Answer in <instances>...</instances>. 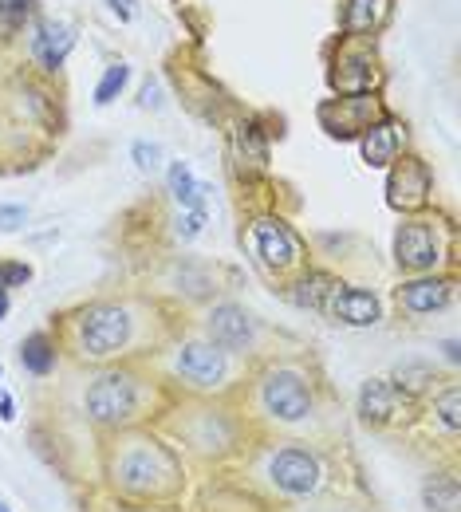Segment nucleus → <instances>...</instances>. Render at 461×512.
Masks as SVG:
<instances>
[{
	"mask_svg": "<svg viewBox=\"0 0 461 512\" xmlns=\"http://www.w3.org/2000/svg\"><path fill=\"white\" fill-rule=\"evenodd\" d=\"M414 426L426 430L434 453L442 449L446 457H458V438H461V386L458 375H450L446 383L438 386L422 406H418V418Z\"/></svg>",
	"mask_w": 461,
	"mask_h": 512,
	"instance_id": "12",
	"label": "nucleus"
},
{
	"mask_svg": "<svg viewBox=\"0 0 461 512\" xmlns=\"http://www.w3.org/2000/svg\"><path fill=\"white\" fill-rule=\"evenodd\" d=\"M150 426L178 449L194 481L233 469L257 438L237 398H178L174 394Z\"/></svg>",
	"mask_w": 461,
	"mask_h": 512,
	"instance_id": "5",
	"label": "nucleus"
},
{
	"mask_svg": "<svg viewBox=\"0 0 461 512\" xmlns=\"http://www.w3.org/2000/svg\"><path fill=\"white\" fill-rule=\"evenodd\" d=\"M229 150H233V166L245 182L268 174V130H261L253 119L237 123L233 138H229Z\"/></svg>",
	"mask_w": 461,
	"mask_h": 512,
	"instance_id": "19",
	"label": "nucleus"
},
{
	"mask_svg": "<svg viewBox=\"0 0 461 512\" xmlns=\"http://www.w3.org/2000/svg\"><path fill=\"white\" fill-rule=\"evenodd\" d=\"M186 512H276V509L264 505L253 489H245L229 473H213L205 481H194V493L186 501Z\"/></svg>",
	"mask_w": 461,
	"mask_h": 512,
	"instance_id": "16",
	"label": "nucleus"
},
{
	"mask_svg": "<svg viewBox=\"0 0 461 512\" xmlns=\"http://www.w3.org/2000/svg\"><path fill=\"white\" fill-rule=\"evenodd\" d=\"M127 79H131V67H127V64H111L107 71H103L99 87H95V103H99V107L115 103V99H119V91L127 87Z\"/></svg>",
	"mask_w": 461,
	"mask_h": 512,
	"instance_id": "30",
	"label": "nucleus"
},
{
	"mask_svg": "<svg viewBox=\"0 0 461 512\" xmlns=\"http://www.w3.org/2000/svg\"><path fill=\"white\" fill-rule=\"evenodd\" d=\"M320 316L339 327H379L383 323V300L371 292V288H359V284H335L320 308Z\"/></svg>",
	"mask_w": 461,
	"mask_h": 512,
	"instance_id": "17",
	"label": "nucleus"
},
{
	"mask_svg": "<svg viewBox=\"0 0 461 512\" xmlns=\"http://www.w3.org/2000/svg\"><path fill=\"white\" fill-rule=\"evenodd\" d=\"M205 225H209V213L178 209V213H174V241H178V245H190V241H198L201 233H205Z\"/></svg>",
	"mask_w": 461,
	"mask_h": 512,
	"instance_id": "31",
	"label": "nucleus"
},
{
	"mask_svg": "<svg viewBox=\"0 0 461 512\" xmlns=\"http://www.w3.org/2000/svg\"><path fill=\"white\" fill-rule=\"evenodd\" d=\"M71 44H75V32L67 24H60V20L40 24L36 36H32V52H36V60H40L44 71H60L67 52H71Z\"/></svg>",
	"mask_w": 461,
	"mask_h": 512,
	"instance_id": "26",
	"label": "nucleus"
},
{
	"mask_svg": "<svg viewBox=\"0 0 461 512\" xmlns=\"http://www.w3.org/2000/svg\"><path fill=\"white\" fill-rule=\"evenodd\" d=\"M146 367L178 398H237L253 363L221 351L194 327L170 331V339L146 359Z\"/></svg>",
	"mask_w": 461,
	"mask_h": 512,
	"instance_id": "7",
	"label": "nucleus"
},
{
	"mask_svg": "<svg viewBox=\"0 0 461 512\" xmlns=\"http://www.w3.org/2000/svg\"><path fill=\"white\" fill-rule=\"evenodd\" d=\"M83 371L87 379L71 394V414L95 438L127 430V426H150L174 398L146 363L83 367Z\"/></svg>",
	"mask_w": 461,
	"mask_h": 512,
	"instance_id": "6",
	"label": "nucleus"
},
{
	"mask_svg": "<svg viewBox=\"0 0 461 512\" xmlns=\"http://www.w3.org/2000/svg\"><path fill=\"white\" fill-rule=\"evenodd\" d=\"M454 296H458V272L406 276L395 288V308L406 320H434L454 304Z\"/></svg>",
	"mask_w": 461,
	"mask_h": 512,
	"instance_id": "13",
	"label": "nucleus"
},
{
	"mask_svg": "<svg viewBox=\"0 0 461 512\" xmlns=\"http://www.w3.org/2000/svg\"><path fill=\"white\" fill-rule=\"evenodd\" d=\"M60 363H64V351L52 331H32L20 339V367L32 379H52L60 371Z\"/></svg>",
	"mask_w": 461,
	"mask_h": 512,
	"instance_id": "23",
	"label": "nucleus"
},
{
	"mask_svg": "<svg viewBox=\"0 0 461 512\" xmlns=\"http://www.w3.org/2000/svg\"><path fill=\"white\" fill-rule=\"evenodd\" d=\"M442 355H446V363H450V367H458V359H461L458 339H446V343H442Z\"/></svg>",
	"mask_w": 461,
	"mask_h": 512,
	"instance_id": "37",
	"label": "nucleus"
},
{
	"mask_svg": "<svg viewBox=\"0 0 461 512\" xmlns=\"http://www.w3.org/2000/svg\"><path fill=\"white\" fill-rule=\"evenodd\" d=\"M414 418H418V406L387 375L359 383L355 422L363 430H371V434H398V430H414Z\"/></svg>",
	"mask_w": 461,
	"mask_h": 512,
	"instance_id": "11",
	"label": "nucleus"
},
{
	"mask_svg": "<svg viewBox=\"0 0 461 512\" xmlns=\"http://www.w3.org/2000/svg\"><path fill=\"white\" fill-rule=\"evenodd\" d=\"M387 379H391L414 406H422L438 386L446 383V379L438 375V367H434V363H422V359H406V363H398Z\"/></svg>",
	"mask_w": 461,
	"mask_h": 512,
	"instance_id": "25",
	"label": "nucleus"
},
{
	"mask_svg": "<svg viewBox=\"0 0 461 512\" xmlns=\"http://www.w3.org/2000/svg\"><path fill=\"white\" fill-rule=\"evenodd\" d=\"M233 481L253 489L264 505L288 509L328 493H363L367 477L351 442L324 446L300 438H253L245 457L225 469Z\"/></svg>",
	"mask_w": 461,
	"mask_h": 512,
	"instance_id": "2",
	"label": "nucleus"
},
{
	"mask_svg": "<svg viewBox=\"0 0 461 512\" xmlns=\"http://www.w3.org/2000/svg\"><path fill=\"white\" fill-rule=\"evenodd\" d=\"M339 284V276L328 272V268H304V272H296L284 288H280V296L292 304V308H300V312H316L320 316V308H324V300H328V292Z\"/></svg>",
	"mask_w": 461,
	"mask_h": 512,
	"instance_id": "21",
	"label": "nucleus"
},
{
	"mask_svg": "<svg viewBox=\"0 0 461 512\" xmlns=\"http://www.w3.org/2000/svg\"><path fill=\"white\" fill-rule=\"evenodd\" d=\"M8 312H12V292H4V288H0V323L8 320Z\"/></svg>",
	"mask_w": 461,
	"mask_h": 512,
	"instance_id": "39",
	"label": "nucleus"
},
{
	"mask_svg": "<svg viewBox=\"0 0 461 512\" xmlns=\"http://www.w3.org/2000/svg\"><path fill=\"white\" fill-rule=\"evenodd\" d=\"M0 383H4V367H0Z\"/></svg>",
	"mask_w": 461,
	"mask_h": 512,
	"instance_id": "41",
	"label": "nucleus"
},
{
	"mask_svg": "<svg viewBox=\"0 0 461 512\" xmlns=\"http://www.w3.org/2000/svg\"><path fill=\"white\" fill-rule=\"evenodd\" d=\"M241 245L249 249L253 264L261 268L276 288H284L296 272H304L312 264L308 260V241L280 213H257V217H249L245 229H241Z\"/></svg>",
	"mask_w": 461,
	"mask_h": 512,
	"instance_id": "10",
	"label": "nucleus"
},
{
	"mask_svg": "<svg viewBox=\"0 0 461 512\" xmlns=\"http://www.w3.org/2000/svg\"><path fill=\"white\" fill-rule=\"evenodd\" d=\"M111 4V12L119 16V20H131L134 16V0H107Z\"/></svg>",
	"mask_w": 461,
	"mask_h": 512,
	"instance_id": "36",
	"label": "nucleus"
},
{
	"mask_svg": "<svg viewBox=\"0 0 461 512\" xmlns=\"http://www.w3.org/2000/svg\"><path fill=\"white\" fill-rule=\"evenodd\" d=\"M422 509L426 512H458L461 509V485H458V461H446V469H434L422 477Z\"/></svg>",
	"mask_w": 461,
	"mask_h": 512,
	"instance_id": "22",
	"label": "nucleus"
},
{
	"mask_svg": "<svg viewBox=\"0 0 461 512\" xmlns=\"http://www.w3.org/2000/svg\"><path fill=\"white\" fill-rule=\"evenodd\" d=\"M0 512H8V505H4V501H0Z\"/></svg>",
	"mask_w": 461,
	"mask_h": 512,
	"instance_id": "40",
	"label": "nucleus"
},
{
	"mask_svg": "<svg viewBox=\"0 0 461 512\" xmlns=\"http://www.w3.org/2000/svg\"><path fill=\"white\" fill-rule=\"evenodd\" d=\"M190 327L198 335H205L209 343H217L221 351L245 359V363H264V359L284 355L280 351V331H272L241 300H209V304H201L198 320Z\"/></svg>",
	"mask_w": 461,
	"mask_h": 512,
	"instance_id": "9",
	"label": "nucleus"
},
{
	"mask_svg": "<svg viewBox=\"0 0 461 512\" xmlns=\"http://www.w3.org/2000/svg\"><path fill=\"white\" fill-rule=\"evenodd\" d=\"M387 12H391V0H347L343 24H347V32L367 36V32H379L387 24Z\"/></svg>",
	"mask_w": 461,
	"mask_h": 512,
	"instance_id": "28",
	"label": "nucleus"
},
{
	"mask_svg": "<svg viewBox=\"0 0 461 512\" xmlns=\"http://www.w3.org/2000/svg\"><path fill=\"white\" fill-rule=\"evenodd\" d=\"M276 512H383L375 505L371 489L363 493H328V497H316V501H304V505H288V509Z\"/></svg>",
	"mask_w": 461,
	"mask_h": 512,
	"instance_id": "27",
	"label": "nucleus"
},
{
	"mask_svg": "<svg viewBox=\"0 0 461 512\" xmlns=\"http://www.w3.org/2000/svg\"><path fill=\"white\" fill-rule=\"evenodd\" d=\"M395 268L398 276H434V272H458V229L446 213L422 209L402 217L395 229Z\"/></svg>",
	"mask_w": 461,
	"mask_h": 512,
	"instance_id": "8",
	"label": "nucleus"
},
{
	"mask_svg": "<svg viewBox=\"0 0 461 512\" xmlns=\"http://www.w3.org/2000/svg\"><path fill=\"white\" fill-rule=\"evenodd\" d=\"M91 489L119 505H186L194 477L154 426H127L95 438Z\"/></svg>",
	"mask_w": 461,
	"mask_h": 512,
	"instance_id": "4",
	"label": "nucleus"
},
{
	"mask_svg": "<svg viewBox=\"0 0 461 512\" xmlns=\"http://www.w3.org/2000/svg\"><path fill=\"white\" fill-rule=\"evenodd\" d=\"M174 331V320L154 300L99 296L64 316H52V335L75 367L146 363Z\"/></svg>",
	"mask_w": 461,
	"mask_h": 512,
	"instance_id": "3",
	"label": "nucleus"
},
{
	"mask_svg": "<svg viewBox=\"0 0 461 512\" xmlns=\"http://www.w3.org/2000/svg\"><path fill=\"white\" fill-rule=\"evenodd\" d=\"M83 512H186V505H119V501H111V497H103L99 489L87 485Z\"/></svg>",
	"mask_w": 461,
	"mask_h": 512,
	"instance_id": "29",
	"label": "nucleus"
},
{
	"mask_svg": "<svg viewBox=\"0 0 461 512\" xmlns=\"http://www.w3.org/2000/svg\"><path fill=\"white\" fill-rule=\"evenodd\" d=\"M32 280V264L28 260H0V288L12 292V288H24Z\"/></svg>",
	"mask_w": 461,
	"mask_h": 512,
	"instance_id": "32",
	"label": "nucleus"
},
{
	"mask_svg": "<svg viewBox=\"0 0 461 512\" xmlns=\"http://www.w3.org/2000/svg\"><path fill=\"white\" fill-rule=\"evenodd\" d=\"M343 64L347 67H331L328 79L339 95H371L379 87V67H375V56L363 52V48H343Z\"/></svg>",
	"mask_w": 461,
	"mask_h": 512,
	"instance_id": "20",
	"label": "nucleus"
},
{
	"mask_svg": "<svg viewBox=\"0 0 461 512\" xmlns=\"http://www.w3.org/2000/svg\"><path fill=\"white\" fill-rule=\"evenodd\" d=\"M138 103H142V107H158V103H162V99H158V87H154V83H146V87H142V99H138Z\"/></svg>",
	"mask_w": 461,
	"mask_h": 512,
	"instance_id": "38",
	"label": "nucleus"
},
{
	"mask_svg": "<svg viewBox=\"0 0 461 512\" xmlns=\"http://www.w3.org/2000/svg\"><path fill=\"white\" fill-rule=\"evenodd\" d=\"M387 205L410 217L422 209H434V174L418 154H402L395 166L387 170Z\"/></svg>",
	"mask_w": 461,
	"mask_h": 512,
	"instance_id": "14",
	"label": "nucleus"
},
{
	"mask_svg": "<svg viewBox=\"0 0 461 512\" xmlns=\"http://www.w3.org/2000/svg\"><path fill=\"white\" fill-rule=\"evenodd\" d=\"M24 221H28L24 205H0V233H16V229H24Z\"/></svg>",
	"mask_w": 461,
	"mask_h": 512,
	"instance_id": "34",
	"label": "nucleus"
},
{
	"mask_svg": "<svg viewBox=\"0 0 461 512\" xmlns=\"http://www.w3.org/2000/svg\"><path fill=\"white\" fill-rule=\"evenodd\" d=\"M406 142H410V130L398 119H379L375 127L359 138V158L371 166V170H391L398 158L406 154Z\"/></svg>",
	"mask_w": 461,
	"mask_h": 512,
	"instance_id": "18",
	"label": "nucleus"
},
{
	"mask_svg": "<svg viewBox=\"0 0 461 512\" xmlns=\"http://www.w3.org/2000/svg\"><path fill=\"white\" fill-rule=\"evenodd\" d=\"M379 119H387V107L375 95H339L320 103V127L335 142H359Z\"/></svg>",
	"mask_w": 461,
	"mask_h": 512,
	"instance_id": "15",
	"label": "nucleus"
},
{
	"mask_svg": "<svg viewBox=\"0 0 461 512\" xmlns=\"http://www.w3.org/2000/svg\"><path fill=\"white\" fill-rule=\"evenodd\" d=\"M166 193L178 209H194V213H209V186L190 170V162H170L166 166Z\"/></svg>",
	"mask_w": 461,
	"mask_h": 512,
	"instance_id": "24",
	"label": "nucleus"
},
{
	"mask_svg": "<svg viewBox=\"0 0 461 512\" xmlns=\"http://www.w3.org/2000/svg\"><path fill=\"white\" fill-rule=\"evenodd\" d=\"M131 158L142 174H158L162 170V146H154V142H134Z\"/></svg>",
	"mask_w": 461,
	"mask_h": 512,
	"instance_id": "33",
	"label": "nucleus"
},
{
	"mask_svg": "<svg viewBox=\"0 0 461 512\" xmlns=\"http://www.w3.org/2000/svg\"><path fill=\"white\" fill-rule=\"evenodd\" d=\"M237 406L257 438H300L324 446L347 442L343 406L308 355H276L253 363L245 386L237 390Z\"/></svg>",
	"mask_w": 461,
	"mask_h": 512,
	"instance_id": "1",
	"label": "nucleus"
},
{
	"mask_svg": "<svg viewBox=\"0 0 461 512\" xmlns=\"http://www.w3.org/2000/svg\"><path fill=\"white\" fill-rule=\"evenodd\" d=\"M0 422H4V426L16 422V398H12L8 390H0Z\"/></svg>",
	"mask_w": 461,
	"mask_h": 512,
	"instance_id": "35",
	"label": "nucleus"
}]
</instances>
